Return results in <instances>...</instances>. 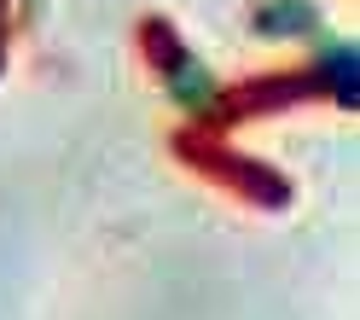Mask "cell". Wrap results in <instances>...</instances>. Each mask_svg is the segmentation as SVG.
<instances>
[{
  "mask_svg": "<svg viewBox=\"0 0 360 320\" xmlns=\"http://www.w3.org/2000/svg\"><path fill=\"white\" fill-rule=\"evenodd\" d=\"M163 94L174 111H186V117H210L215 99H221V87L210 76V64L186 53V47H169V70H163Z\"/></svg>",
  "mask_w": 360,
  "mask_h": 320,
  "instance_id": "6da1fadb",
  "label": "cell"
},
{
  "mask_svg": "<svg viewBox=\"0 0 360 320\" xmlns=\"http://www.w3.org/2000/svg\"><path fill=\"white\" fill-rule=\"evenodd\" d=\"M256 30L279 35V41H314L320 35V12L302 6V0H267V6H256Z\"/></svg>",
  "mask_w": 360,
  "mask_h": 320,
  "instance_id": "7a4b0ae2",
  "label": "cell"
},
{
  "mask_svg": "<svg viewBox=\"0 0 360 320\" xmlns=\"http://www.w3.org/2000/svg\"><path fill=\"white\" fill-rule=\"evenodd\" d=\"M314 82H320L337 105L354 111V41H326V53L314 59Z\"/></svg>",
  "mask_w": 360,
  "mask_h": 320,
  "instance_id": "3957f363",
  "label": "cell"
}]
</instances>
